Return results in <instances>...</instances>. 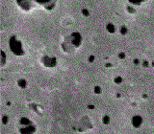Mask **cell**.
<instances>
[]
</instances>
